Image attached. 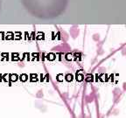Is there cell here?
<instances>
[{"mask_svg":"<svg viewBox=\"0 0 126 118\" xmlns=\"http://www.w3.org/2000/svg\"><path fill=\"white\" fill-rule=\"evenodd\" d=\"M69 0H21L25 10L32 17L52 19L65 12Z\"/></svg>","mask_w":126,"mask_h":118,"instance_id":"cell-1","label":"cell"},{"mask_svg":"<svg viewBox=\"0 0 126 118\" xmlns=\"http://www.w3.org/2000/svg\"><path fill=\"white\" fill-rule=\"evenodd\" d=\"M0 12H1V0H0Z\"/></svg>","mask_w":126,"mask_h":118,"instance_id":"cell-2","label":"cell"}]
</instances>
